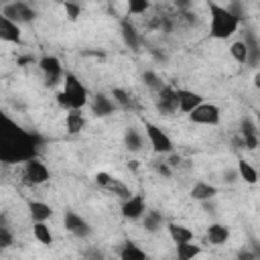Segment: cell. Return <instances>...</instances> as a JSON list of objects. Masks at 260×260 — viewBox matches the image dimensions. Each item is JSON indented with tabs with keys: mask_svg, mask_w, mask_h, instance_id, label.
<instances>
[{
	"mask_svg": "<svg viewBox=\"0 0 260 260\" xmlns=\"http://www.w3.org/2000/svg\"><path fill=\"white\" fill-rule=\"evenodd\" d=\"M43 136L16 122L0 106V165H22L39 156Z\"/></svg>",
	"mask_w": 260,
	"mask_h": 260,
	"instance_id": "1",
	"label": "cell"
},
{
	"mask_svg": "<svg viewBox=\"0 0 260 260\" xmlns=\"http://www.w3.org/2000/svg\"><path fill=\"white\" fill-rule=\"evenodd\" d=\"M209 8V35L211 39L223 41L238 32L240 28V16L234 14L232 8L217 4L215 0H207Z\"/></svg>",
	"mask_w": 260,
	"mask_h": 260,
	"instance_id": "2",
	"label": "cell"
},
{
	"mask_svg": "<svg viewBox=\"0 0 260 260\" xmlns=\"http://www.w3.org/2000/svg\"><path fill=\"white\" fill-rule=\"evenodd\" d=\"M57 104L65 112L67 110H83L89 104V91L75 73L65 71L61 89L57 91Z\"/></svg>",
	"mask_w": 260,
	"mask_h": 260,
	"instance_id": "3",
	"label": "cell"
},
{
	"mask_svg": "<svg viewBox=\"0 0 260 260\" xmlns=\"http://www.w3.org/2000/svg\"><path fill=\"white\" fill-rule=\"evenodd\" d=\"M142 128H144L142 132L146 136V142L150 144V148H152L154 154L169 156V154L175 152V142H173V138L169 136V132L162 126H158V124H154L150 120H144L142 122Z\"/></svg>",
	"mask_w": 260,
	"mask_h": 260,
	"instance_id": "4",
	"label": "cell"
},
{
	"mask_svg": "<svg viewBox=\"0 0 260 260\" xmlns=\"http://www.w3.org/2000/svg\"><path fill=\"white\" fill-rule=\"evenodd\" d=\"M22 181L28 187H41L51 181V171L39 156L28 158L26 162H22Z\"/></svg>",
	"mask_w": 260,
	"mask_h": 260,
	"instance_id": "5",
	"label": "cell"
},
{
	"mask_svg": "<svg viewBox=\"0 0 260 260\" xmlns=\"http://www.w3.org/2000/svg\"><path fill=\"white\" fill-rule=\"evenodd\" d=\"M189 120L197 126H217L221 122V108L213 102H201L199 106H195L189 114Z\"/></svg>",
	"mask_w": 260,
	"mask_h": 260,
	"instance_id": "6",
	"label": "cell"
},
{
	"mask_svg": "<svg viewBox=\"0 0 260 260\" xmlns=\"http://www.w3.org/2000/svg\"><path fill=\"white\" fill-rule=\"evenodd\" d=\"M43 77H45V85L47 87H57L61 85L63 81V75H65V69H63V63L59 57L55 55H43L39 61H37Z\"/></svg>",
	"mask_w": 260,
	"mask_h": 260,
	"instance_id": "7",
	"label": "cell"
},
{
	"mask_svg": "<svg viewBox=\"0 0 260 260\" xmlns=\"http://www.w3.org/2000/svg\"><path fill=\"white\" fill-rule=\"evenodd\" d=\"M0 12L6 14L10 20H14L20 26L22 24H30V22L37 20V10L28 2H24V0H12V2L4 4V8Z\"/></svg>",
	"mask_w": 260,
	"mask_h": 260,
	"instance_id": "8",
	"label": "cell"
},
{
	"mask_svg": "<svg viewBox=\"0 0 260 260\" xmlns=\"http://www.w3.org/2000/svg\"><path fill=\"white\" fill-rule=\"evenodd\" d=\"M146 209H148V203H146L144 193H130L120 203V213L128 221H138L144 215Z\"/></svg>",
	"mask_w": 260,
	"mask_h": 260,
	"instance_id": "9",
	"label": "cell"
},
{
	"mask_svg": "<svg viewBox=\"0 0 260 260\" xmlns=\"http://www.w3.org/2000/svg\"><path fill=\"white\" fill-rule=\"evenodd\" d=\"M63 225H65V230H67L71 236L81 238V240H85V238H89V236L93 234L91 223H89L83 215H79L77 211H73V209H67V211L63 213Z\"/></svg>",
	"mask_w": 260,
	"mask_h": 260,
	"instance_id": "10",
	"label": "cell"
},
{
	"mask_svg": "<svg viewBox=\"0 0 260 260\" xmlns=\"http://www.w3.org/2000/svg\"><path fill=\"white\" fill-rule=\"evenodd\" d=\"M240 138H242V146L246 150H256L260 144V132H258V124L252 116H242L240 120Z\"/></svg>",
	"mask_w": 260,
	"mask_h": 260,
	"instance_id": "11",
	"label": "cell"
},
{
	"mask_svg": "<svg viewBox=\"0 0 260 260\" xmlns=\"http://www.w3.org/2000/svg\"><path fill=\"white\" fill-rule=\"evenodd\" d=\"M154 108L160 116H175L177 114V95H175V87L171 85H162L156 91V100H154Z\"/></svg>",
	"mask_w": 260,
	"mask_h": 260,
	"instance_id": "12",
	"label": "cell"
},
{
	"mask_svg": "<svg viewBox=\"0 0 260 260\" xmlns=\"http://www.w3.org/2000/svg\"><path fill=\"white\" fill-rule=\"evenodd\" d=\"M175 95H177V112L181 114H189L195 106H199L203 102V95L187 89V87H175Z\"/></svg>",
	"mask_w": 260,
	"mask_h": 260,
	"instance_id": "13",
	"label": "cell"
},
{
	"mask_svg": "<svg viewBox=\"0 0 260 260\" xmlns=\"http://www.w3.org/2000/svg\"><path fill=\"white\" fill-rule=\"evenodd\" d=\"M89 108H91V114L95 118H108V116H112L118 110V106L112 100V95H106L102 91L95 93L93 98H89Z\"/></svg>",
	"mask_w": 260,
	"mask_h": 260,
	"instance_id": "14",
	"label": "cell"
},
{
	"mask_svg": "<svg viewBox=\"0 0 260 260\" xmlns=\"http://www.w3.org/2000/svg\"><path fill=\"white\" fill-rule=\"evenodd\" d=\"M0 41L2 43H12L20 45L22 43V26L10 20L6 14L0 12Z\"/></svg>",
	"mask_w": 260,
	"mask_h": 260,
	"instance_id": "15",
	"label": "cell"
},
{
	"mask_svg": "<svg viewBox=\"0 0 260 260\" xmlns=\"http://www.w3.org/2000/svg\"><path fill=\"white\" fill-rule=\"evenodd\" d=\"M217 193H219V189H217L213 183H209V181H205V179H199V181L193 183V187H191V191H189V197H191L193 201L203 203V201H213V199L217 197Z\"/></svg>",
	"mask_w": 260,
	"mask_h": 260,
	"instance_id": "16",
	"label": "cell"
},
{
	"mask_svg": "<svg viewBox=\"0 0 260 260\" xmlns=\"http://www.w3.org/2000/svg\"><path fill=\"white\" fill-rule=\"evenodd\" d=\"M242 41L246 43V49H248V61H246V65L252 67V69H256L258 63H260V41H258L256 30L254 28H248L244 32V39Z\"/></svg>",
	"mask_w": 260,
	"mask_h": 260,
	"instance_id": "17",
	"label": "cell"
},
{
	"mask_svg": "<svg viewBox=\"0 0 260 260\" xmlns=\"http://www.w3.org/2000/svg\"><path fill=\"white\" fill-rule=\"evenodd\" d=\"M120 35H122V41H124V45H126L128 49L140 51V47H142V37H140L138 28H136L130 20H122V22H120Z\"/></svg>",
	"mask_w": 260,
	"mask_h": 260,
	"instance_id": "18",
	"label": "cell"
},
{
	"mask_svg": "<svg viewBox=\"0 0 260 260\" xmlns=\"http://www.w3.org/2000/svg\"><path fill=\"white\" fill-rule=\"evenodd\" d=\"M146 144V136L142 130L134 128V126H128L124 130V146L128 152H140Z\"/></svg>",
	"mask_w": 260,
	"mask_h": 260,
	"instance_id": "19",
	"label": "cell"
},
{
	"mask_svg": "<svg viewBox=\"0 0 260 260\" xmlns=\"http://www.w3.org/2000/svg\"><path fill=\"white\" fill-rule=\"evenodd\" d=\"M167 228V234L169 238L173 240V244H181V242H189V240H195V234L189 225L185 223H177V221H167L165 223Z\"/></svg>",
	"mask_w": 260,
	"mask_h": 260,
	"instance_id": "20",
	"label": "cell"
},
{
	"mask_svg": "<svg viewBox=\"0 0 260 260\" xmlns=\"http://www.w3.org/2000/svg\"><path fill=\"white\" fill-rule=\"evenodd\" d=\"M28 215L32 221H49L53 217V207L41 199H28Z\"/></svg>",
	"mask_w": 260,
	"mask_h": 260,
	"instance_id": "21",
	"label": "cell"
},
{
	"mask_svg": "<svg viewBox=\"0 0 260 260\" xmlns=\"http://www.w3.org/2000/svg\"><path fill=\"white\" fill-rule=\"evenodd\" d=\"M85 124H87V120L83 116V110H67V114H65V130H67V134H71V136L81 134Z\"/></svg>",
	"mask_w": 260,
	"mask_h": 260,
	"instance_id": "22",
	"label": "cell"
},
{
	"mask_svg": "<svg viewBox=\"0 0 260 260\" xmlns=\"http://www.w3.org/2000/svg\"><path fill=\"white\" fill-rule=\"evenodd\" d=\"M230 236H232V232H230V228H228L225 223L211 221V223L207 225V240H209V244H213V246L225 244V242L230 240Z\"/></svg>",
	"mask_w": 260,
	"mask_h": 260,
	"instance_id": "23",
	"label": "cell"
},
{
	"mask_svg": "<svg viewBox=\"0 0 260 260\" xmlns=\"http://www.w3.org/2000/svg\"><path fill=\"white\" fill-rule=\"evenodd\" d=\"M140 219H142V225H144V230H146L148 234H156V232H160L162 225L167 223L165 217H162V213H160L158 209H146L144 215H142Z\"/></svg>",
	"mask_w": 260,
	"mask_h": 260,
	"instance_id": "24",
	"label": "cell"
},
{
	"mask_svg": "<svg viewBox=\"0 0 260 260\" xmlns=\"http://www.w3.org/2000/svg\"><path fill=\"white\" fill-rule=\"evenodd\" d=\"M118 256H120L122 260H146V258H148V254H146L136 242H132V240H126V242L118 248Z\"/></svg>",
	"mask_w": 260,
	"mask_h": 260,
	"instance_id": "25",
	"label": "cell"
},
{
	"mask_svg": "<svg viewBox=\"0 0 260 260\" xmlns=\"http://www.w3.org/2000/svg\"><path fill=\"white\" fill-rule=\"evenodd\" d=\"M236 171H238L240 181H244V183H248V185H256V183H258V171H256V167H254L250 160L238 158Z\"/></svg>",
	"mask_w": 260,
	"mask_h": 260,
	"instance_id": "26",
	"label": "cell"
},
{
	"mask_svg": "<svg viewBox=\"0 0 260 260\" xmlns=\"http://www.w3.org/2000/svg\"><path fill=\"white\" fill-rule=\"evenodd\" d=\"M32 238L43 246H51L55 242V236L47 221H32Z\"/></svg>",
	"mask_w": 260,
	"mask_h": 260,
	"instance_id": "27",
	"label": "cell"
},
{
	"mask_svg": "<svg viewBox=\"0 0 260 260\" xmlns=\"http://www.w3.org/2000/svg\"><path fill=\"white\" fill-rule=\"evenodd\" d=\"M175 252H177V258L179 260H191V258L199 256L203 250H201L199 244H195V240H189V242L175 244Z\"/></svg>",
	"mask_w": 260,
	"mask_h": 260,
	"instance_id": "28",
	"label": "cell"
},
{
	"mask_svg": "<svg viewBox=\"0 0 260 260\" xmlns=\"http://www.w3.org/2000/svg\"><path fill=\"white\" fill-rule=\"evenodd\" d=\"M230 57L238 63V65H246V61H248V49H246V43L240 39V41H234L232 45H230Z\"/></svg>",
	"mask_w": 260,
	"mask_h": 260,
	"instance_id": "29",
	"label": "cell"
},
{
	"mask_svg": "<svg viewBox=\"0 0 260 260\" xmlns=\"http://www.w3.org/2000/svg\"><path fill=\"white\" fill-rule=\"evenodd\" d=\"M104 191H108V193H112V195H116V197H120V199H124V197H128V195L132 193V191L128 189V185H126L124 181L116 179V177L110 179V183L104 187Z\"/></svg>",
	"mask_w": 260,
	"mask_h": 260,
	"instance_id": "30",
	"label": "cell"
},
{
	"mask_svg": "<svg viewBox=\"0 0 260 260\" xmlns=\"http://www.w3.org/2000/svg\"><path fill=\"white\" fill-rule=\"evenodd\" d=\"M112 100H114L116 106L122 108V110L132 108V95H130V91L124 89V87H114V89H112Z\"/></svg>",
	"mask_w": 260,
	"mask_h": 260,
	"instance_id": "31",
	"label": "cell"
},
{
	"mask_svg": "<svg viewBox=\"0 0 260 260\" xmlns=\"http://www.w3.org/2000/svg\"><path fill=\"white\" fill-rule=\"evenodd\" d=\"M142 81H144V85H146L148 89H152L154 93L165 85V81L160 79V75H158L156 71H152V69H146V71L142 73Z\"/></svg>",
	"mask_w": 260,
	"mask_h": 260,
	"instance_id": "32",
	"label": "cell"
},
{
	"mask_svg": "<svg viewBox=\"0 0 260 260\" xmlns=\"http://www.w3.org/2000/svg\"><path fill=\"white\" fill-rule=\"evenodd\" d=\"M150 8V0H126V10L132 16H142Z\"/></svg>",
	"mask_w": 260,
	"mask_h": 260,
	"instance_id": "33",
	"label": "cell"
},
{
	"mask_svg": "<svg viewBox=\"0 0 260 260\" xmlns=\"http://www.w3.org/2000/svg\"><path fill=\"white\" fill-rule=\"evenodd\" d=\"M14 244V236H12V230L8 228V223L4 221V217H0V250L4 248H10Z\"/></svg>",
	"mask_w": 260,
	"mask_h": 260,
	"instance_id": "34",
	"label": "cell"
},
{
	"mask_svg": "<svg viewBox=\"0 0 260 260\" xmlns=\"http://www.w3.org/2000/svg\"><path fill=\"white\" fill-rule=\"evenodd\" d=\"M154 171H156L160 177H165V179H171V177H173V167H171L169 162H156V165H154Z\"/></svg>",
	"mask_w": 260,
	"mask_h": 260,
	"instance_id": "35",
	"label": "cell"
},
{
	"mask_svg": "<svg viewBox=\"0 0 260 260\" xmlns=\"http://www.w3.org/2000/svg\"><path fill=\"white\" fill-rule=\"evenodd\" d=\"M110 179H112V175H110V173H106V171H98V173L93 175V183H95L98 187H102V189L110 183Z\"/></svg>",
	"mask_w": 260,
	"mask_h": 260,
	"instance_id": "36",
	"label": "cell"
},
{
	"mask_svg": "<svg viewBox=\"0 0 260 260\" xmlns=\"http://www.w3.org/2000/svg\"><path fill=\"white\" fill-rule=\"evenodd\" d=\"M221 177H223V183H228V185H234V183H238V181H240V177H238V171H236V169H225Z\"/></svg>",
	"mask_w": 260,
	"mask_h": 260,
	"instance_id": "37",
	"label": "cell"
},
{
	"mask_svg": "<svg viewBox=\"0 0 260 260\" xmlns=\"http://www.w3.org/2000/svg\"><path fill=\"white\" fill-rule=\"evenodd\" d=\"M65 12H67V18L69 20H75L79 16V6L71 4V2H65Z\"/></svg>",
	"mask_w": 260,
	"mask_h": 260,
	"instance_id": "38",
	"label": "cell"
},
{
	"mask_svg": "<svg viewBox=\"0 0 260 260\" xmlns=\"http://www.w3.org/2000/svg\"><path fill=\"white\" fill-rule=\"evenodd\" d=\"M175 8H177L179 12L193 10V0H175Z\"/></svg>",
	"mask_w": 260,
	"mask_h": 260,
	"instance_id": "39",
	"label": "cell"
},
{
	"mask_svg": "<svg viewBox=\"0 0 260 260\" xmlns=\"http://www.w3.org/2000/svg\"><path fill=\"white\" fill-rule=\"evenodd\" d=\"M238 258H240V260H256V254H252V252H248V250H240V252H238Z\"/></svg>",
	"mask_w": 260,
	"mask_h": 260,
	"instance_id": "40",
	"label": "cell"
},
{
	"mask_svg": "<svg viewBox=\"0 0 260 260\" xmlns=\"http://www.w3.org/2000/svg\"><path fill=\"white\" fill-rule=\"evenodd\" d=\"M128 169H138V160H130L128 162Z\"/></svg>",
	"mask_w": 260,
	"mask_h": 260,
	"instance_id": "41",
	"label": "cell"
},
{
	"mask_svg": "<svg viewBox=\"0 0 260 260\" xmlns=\"http://www.w3.org/2000/svg\"><path fill=\"white\" fill-rule=\"evenodd\" d=\"M248 2H252V0H248Z\"/></svg>",
	"mask_w": 260,
	"mask_h": 260,
	"instance_id": "42",
	"label": "cell"
}]
</instances>
